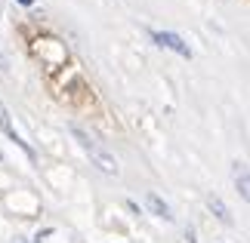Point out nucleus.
<instances>
[{
    "label": "nucleus",
    "mask_w": 250,
    "mask_h": 243,
    "mask_svg": "<svg viewBox=\"0 0 250 243\" xmlns=\"http://www.w3.org/2000/svg\"><path fill=\"white\" fill-rule=\"evenodd\" d=\"M71 135L78 139V145H81V148H83L86 154H90V160H93V163H96V167H99L102 172H108V176H118V160H114V157H111V154L102 148L99 142L90 139V135H86L83 130H78V126H71Z\"/></svg>",
    "instance_id": "nucleus-1"
},
{
    "label": "nucleus",
    "mask_w": 250,
    "mask_h": 243,
    "mask_svg": "<svg viewBox=\"0 0 250 243\" xmlns=\"http://www.w3.org/2000/svg\"><path fill=\"white\" fill-rule=\"evenodd\" d=\"M34 50H37V53H43V59L50 62V68H56V65H65V59H68L65 46H62L59 40H56V37H37Z\"/></svg>",
    "instance_id": "nucleus-2"
},
{
    "label": "nucleus",
    "mask_w": 250,
    "mask_h": 243,
    "mask_svg": "<svg viewBox=\"0 0 250 243\" xmlns=\"http://www.w3.org/2000/svg\"><path fill=\"white\" fill-rule=\"evenodd\" d=\"M0 130H3V132H6V139H13V142L19 145V148H22V151L28 154V157H34L31 145H28V142L22 139V135L16 132V126H13V120H9V111H6V105H3V102H0Z\"/></svg>",
    "instance_id": "nucleus-3"
},
{
    "label": "nucleus",
    "mask_w": 250,
    "mask_h": 243,
    "mask_svg": "<svg viewBox=\"0 0 250 243\" xmlns=\"http://www.w3.org/2000/svg\"><path fill=\"white\" fill-rule=\"evenodd\" d=\"M151 37H155V43H158V46H167V50L179 53V56H186V59L191 56L188 43H182V37H179V34H173V31H155Z\"/></svg>",
    "instance_id": "nucleus-4"
},
{
    "label": "nucleus",
    "mask_w": 250,
    "mask_h": 243,
    "mask_svg": "<svg viewBox=\"0 0 250 243\" xmlns=\"http://www.w3.org/2000/svg\"><path fill=\"white\" fill-rule=\"evenodd\" d=\"M148 206L155 209V216H161V219H173V212H170V206L164 200L158 197V194H148Z\"/></svg>",
    "instance_id": "nucleus-5"
},
{
    "label": "nucleus",
    "mask_w": 250,
    "mask_h": 243,
    "mask_svg": "<svg viewBox=\"0 0 250 243\" xmlns=\"http://www.w3.org/2000/svg\"><path fill=\"white\" fill-rule=\"evenodd\" d=\"M235 182H238L241 197H247V169H244V163H235Z\"/></svg>",
    "instance_id": "nucleus-6"
},
{
    "label": "nucleus",
    "mask_w": 250,
    "mask_h": 243,
    "mask_svg": "<svg viewBox=\"0 0 250 243\" xmlns=\"http://www.w3.org/2000/svg\"><path fill=\"white\" fill-rule=\"evenodd\" d=\"M210 209H213L216 216H219V222H226V225L232 222V216L226 212V206H223V200H219V197H210Z\"/></svg>",
    "instance_id": "nucleus-7"
},
{
    "label": "nucleus",
    "mask_w": 250,
    "mask_h": 243,
    "mask_svg": "<svg viewBox=\"0 0 250 243\" xmlns=\"http://www.w3.org/2000/svg\"><path fill=\"white\" fill-rule=\"evenodd\" d=\"M0 71H9V62H6V53L0 50Z\"/></svg>",
    "instance_id": "nucleus-8"
},
{
    "label": "nucleus",
    "mask_w": 250,
    "mask_h": 243,
    "mask_svg": "<svg viewBox=\"0 0 250 243\" xmlns=\"http://www.w3.org/2000/svg\"><path fill=\"white\" fill-rule=\"evenodd\" d=\"M19 3H25V6H31V0H19Z\"/></svg>",
    "instance_id": "nucleus-9"
},
{
    "label": "nucleus",
    "mask_w": 250,
    "mask_h": 243,
    "mask_svg": "<svg viewBox=\"0 0 250 243\" xmlns=\"http://www.w3.org/2000/svg\"><path fill=\"white\" fill-rule=\"evenodd\" d=\"M13 243H25V240H19V237H16V240H13Z\"/></svg>",
    "instance_id": "nucleus-10"
},
{
    "label": "nucleus",
    "mask_w": 250,
    "mask_h": 243,
    "mask_svg": "<svg viewBox=\"0 0 250 243\" xmlns=\"http://www.w3.org/2000/svg\"><path fill=\"white\" fill-rule=\"evenodd\" d=\"M0 160H3V154H0Z\"/></svg>",
    "instance_id": "nucleus-11"
}]
</instances>
